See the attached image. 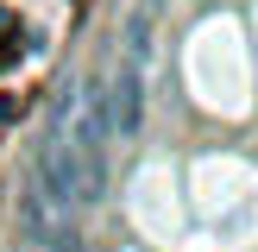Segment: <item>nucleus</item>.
<instances>
[{
    "label": "nucleus",
    "instance_id": "obj_1",
    "mask_svg": "<svg viewBox=\"0 0 258 252\" xmlns=\"http://www.w3.org/2000/svg\"><path fill=\"white\" fill-rule=\"evenodd\" d=\"M107 101H101L95 82L70 88L57 101V120H50V139L38 151V196L50 208H95L101 189H107Z\"/></svg>",
    "mask_w": 258,
    "mask_h": 252
},
{
    "label": "nucleus",
    "instance_id": "obj_3",
    "mask_svg": "<svg viewBox=\"0 0 258 252\" xmlns=\"http://www.w3.org/2000/svg\"><path fill=\"white\" fill-rule=\"evenodd\" d=\"M25 252H32V246H25Z\"/></svg>",
    "mask_w": 258,
    "mask_h": 252
},
{
    "label": "nucleus",
    "instance_id": "obj_2",
    "mask_svg": "<svg viewBox=\"0 0 258 252\" xmlns=\"http://www.w3.org/2000/svg\"><path fill=\"white\" fill-rule=\"evenodd\" d=\"M151 25H158V0H139L133 25H126V44H120V70H113L107 101V139H139L145 126V76H151Z\"/></svg>",
    "mask_w": 258,
    "mask_h": 252
}]
</instances>
